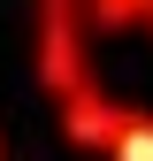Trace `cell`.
<instances>
[{"mask_svg":"<svg viewBox=\"0 0 153 161\" xmlns=\"http://www.w3.org/2000/svg\"><path fill=\"white\" fill-rule=\"evenodd\" d=\"M31 69H38V85H46L54 100H61L69 85H84V77H100L92 69V54H84V15H76V0H38V23H31Z\"/></svg>","mask_w":153,"mask_h":161,"instance_id":"1","label":"cell"},{"mask_svg":"<svg viewBox=\"0 0 153 161\" xmlns=\"http://www.w3.org/2000/svg\"><path fill=\"white\" fill-rule=\"evenodd\" d=\"M145 31H153V23H145Z\"/></svg>","mask_w":153,"mask_h":161,"instance_id":"5","label":"cell"},{"mask_svg":"<svg viewBox=\"0 0 153 161\" xmlns=\"http://www.w3.org/2000/svg\"><path fill=\"white\" fill-rule=\"evenodd\" d=\"M54 108H61V138H69V146L107 153V146H115V130H123V115H130V100H115L100 77H84V85H69Z\"/></svg>","mask_w":153,"mask_h":161,"instance_id":"2","label":"cell"},{"mask_svg":"<svg viewBox=\"0 0 153 161\" xmlns=\"http://www.w3.org/2000/svg\"><path fill=\"white\" fill-rule=\"evenodd\" d=\"M84 31H145L153 23V0H76Z\"/></svg>","mask_w":153,"mask_h":161,"instance_id":"3","label":"cell"},{"mask_svg":"<svg viewBox=\"0 0 153 161\" xmlns=\"http://www.w3.org/2000/svg\"><path fill=\"white\" fill-rule=\"evenodd\" d=\"M107 161H153V108H130V115H123V130H115Z\"/></svg>","mask_w":153,"mask_h":161,"instance_id":"4","label":"cell"}]
</instances>
